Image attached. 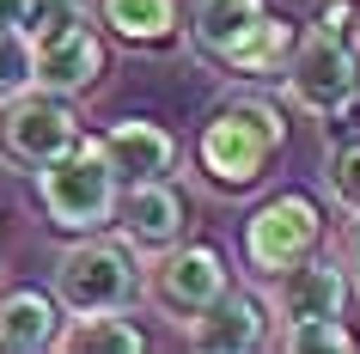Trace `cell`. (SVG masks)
<instances>
[{
    "mask_svg": "<svg viewBox=\"0 0 360 354\" xmlns=\"http://www.w3.org/2000/svg\"><path fill=\"white\" fill-rule=\"evenodd\" d=\"M287 147V122L269 98H226L195 134V165L214 196H245L263 184L269 159Z\"/></svg>",
    "mask_w": 360,
    "mask_h": 354,
    "instance_id": "cell-1",
    "label": "cell"
},
{
    "mask_svg": "<svg viewBox=\"0 0 360 354\" xmlns=\"http://www.w3.org/2000/svg\"><path fill=\"white\" fill-rule=\"evenodd\" d=\"M49 293L68 317H98V312H129L147 293V269L134 257L129 239H92L79 232V244H68L56 257Z\"/></svg>",
    "mask_w": 360,
    "mask_h": 354,
    "instance_id": "cell-2",
    "label": "cell"
},
{
    "mask_svg": "<svg viewBox=\"0 0 360 354\" xmlns=\"http://www.w3.org/2000/svg\"><path fill=\"white\" fill-rule=\"evenodd\" d=\"M116 189L122 184H116V165L104 153V134L98 141L79 134L74 153H61L37 171V202L56 232H98L116 214Z\"/></svg>",
    "mask_w": 360,
    "mask_h": 354,
    "instance_id": "cell-3",
    "label": "cell"
},
{
    "mask_svg": "<svg viewBox=\"0 0 360 354\" xmlns=\"http://www.w3.org/2000/svg\"><path fill=\"white\" fill-rule=\"evenodd\" d=\"M281 80H287V98H293L305 116L342 122V116L360 104V49L348 37H336V31L311 25V31L293 43Z\"/></svg>",
    "mask_w": 360,
    "mask_h": 354,
    "instance_id": "cell-4",
    "label": "cell"
},
{
    "mask_svg": "<svg viewBox=\"0 0 360 354\" xmlns=\"http://www.w3.org/2000/svg\"><path fill=\"white\" fill-rule=\"evenodd\" d=\"M79 116H74V98H56V92H31L0 104V165L13 171H31L37 177L49 159L79 147Z\"/></svg>",
    "mask_w": 360,
    "mask_h": 354,
    "instance_id": "cell-5",
    "label": "cell"
},
{
    "mask_svg": "<svg viewBox=\"0 0 360 354\" xmlns=\"http://www.w3.org/2000/svg\"><path fill=\"white\" fill-rule=\"evenodd\" d=\"M323 239V208L300 189H287L275 202H263L245 220V263L257 281H275L281 269H293L300 257H311Z\"/></svg>",
    "mask_w": 360,
    "mask_h": 354,
    "instance_id": "cell-6",
    "label": "cell"
},
{
    "mask_svg": "<svg viewBox=\"0 0 360 354\" xmlns=\"http://www.w3.org/2000/svg\"><path fill=\"white\" fill-rule=\"evenodd\" d=\"M232 287V269L226 257L214 251V244H171V251H159L147 269V293L153 305L171 317V324H190V317H202L214 305V299Z\"/></svg>",
    "mask_w": 360,
    "mask_h": 354,
    "instance_id": "cell-7",
    "label": "cell"
},
{
    "mask_svg": "<svg viewBox=\"0 0 360 354\" xmlns=\"http://www.w3.org/2000/svg\"><path fill=\"white\" fill-rule=\"evenodd\" d=\"M190 348H208V354H250V348H269L275 342V299L250 293V287H226L202 317L184 324Z\"/></svg>",
    "mask_w": 360,
    "mask_h": 354,
    "instance_id": "cell-8",
    "label": "cell"
},
{
    "mask_svg": "<svg viewBox=\"0 0 360 354\" xmlns=\"http://www.w3.org/2000/svg\"><path fill=\"white\" fill-rule=\"evenodd\" d=\"M116 232L134 244V251H171V244L190 232V208L177 196L171 177H147V184H122L116 189Z\"/></svg>",
    "mask_w": 360,
    "mask_h": 354,
    "instance_id": "cell-9",
    "label": "cell"
},
{
    "mask_svg": "<svg viewBox=\"0 0 360 354\" xmlns=\"http://www.w3.org/2000/svg\"><path fill=\"white\" fill-rule=\"evenodd\" d=\"M281 287H275V324H305V317H342L348 312V293L354 281L342 263H323L318 251L300 257L293 269H281Z\"/></svg>",
    "mask_w": 360,
    "mask_h": 354,
    "instance_id": "cell-10",
    "label": "cell"
},
{
    "mask_svg": "<svg viewBox=\"0 0 360 354\" xmlns=\"http://www.w3.org/2000/svg\"><path fill=\"white\" fill-rule=\"evenodd\" d=\"M37 92H56V98H79L86 86H98L104 74V31L98 25H79L56 43H37Z\"/></svg>",
    "mask_w": 360,
    "mask_h": 354,
    "instance_id": "cell-11",
    "label": "cell"
},
{
    "mask_svg": "<svg viewBox=\"0 0 360 354\" xmlns=\"http://www.w3.org/2000/svg\"><path fill=\"white\" fill-rule=\"evenodd\" d=\"M104 153H110V165H116V184H147V177H171L177 171V141H171V129L147 122V116L110 122L104 129Z\"/></svg>",
    "mask_w": 360,
    "mask_h": 354,
    "instance_id": "cell-12",
    "label": "cell"
},
{
    "mask_svg": "<svg viewBox=\"0 0 360 354\" xmlns=\"http://www.w3.org/2000/svg\"><path fill=\"white\" fill-rule=\"evenodd\" d=\"M61 342V305L56 293L13 287L0 293V354H43Z\"/></svg>",
    "mask_w": 360,
    "mask_h": 354,
    "instance_id": "cell-13",
    "label": "cell"
},
{
    "mask_svg": "<svg viewBox=\"0 0 360 354\" xmlns=\"http://www.w3.org/2000/svg\"><path fill=\"white\" fill-rule=\"evenodd\" d=\"M98 25H104V37L129 43V49H153V43L177 37L184 0H98Z\"/></svg>",
    "mask_w": 360,
    "mask_h": 354,
    "instance_id": "cell-14",
    "label": "cell"
},
{
    "mask_svg": "<svg viewBox=\"0 0 360 354\" xmlns=\"http://www.w3.org/2000/svg\"><path fill=\"white\" fill-rule=\"evenodd\" d=\"M263 13H269L263 0H190V6H184V31H190V43H195L202 61H220Z\"/></svg>",
    "mask_w": 360,
    "mask_h": 354,
    "instance_id": "cell-15",
    "label": "cell"
},
{
    "mask_svg": "<svg viewBox=\"0 0 360 354\" xmlns=\"http://www.w3.org/2000/svg\"><path fill=\"white\" fill-rule=\"evenodd\" d=\"M293 43H300V31H293V25L287 19H257L245 31V37L232 43L226 56L214 61V68H226V74H238V80H263V74H281L287 68V56H293Z\"/></svg>",
    "mask_w": 360,
    "mask_h": 354,
    "instance_id": "cell-16",
    "label": "cell"
},
{
    "mask_svg": "<svg viewBox=\"0 0 360 354\" xmlns=\"http://www.w3.org/2000/svg\"><path fill=\"white\" fill-rule=\"evenodd\" d=\"M56 348H74V354H141L147 348V336L122 324V312H98V317H74L68 330H61Z\"/></svg>",
    "mask_w": 360,
    "mask_h": 354,
    "instance_id": "cell-17",
    "label": "cell"
},
{
    "mask_svg": "<svg viewBox=\"0 0 360 354\" xmlns=\"http://www.w3.org/2000/svg\"><path fill=\"white\" fill-rule=\"evenodd\" d=\"M287 354H354L360 336L342 324V317H305V324H281L275 336Z\"/></svg>",
    "mask_w": 360,
    "mask_h": 354,
    "instance_id": "cell-18",
    "label": "cell"
},
{
    "mask_svg": "<svg viewBox=\"0 0 360 354\" xmlns=\"http://www.w3.org/2000/svg\"><path fill=\"white\" fill-rule=\"evenodd\" d=\"M37 86V56H31V37L25 25H6L0 31V104H13Z\"/></svg>",
    "mask_w": 360,
    "mask_h": 354,
    "instance_id": "cell-19",
    "label": "cell"
},
{
    "mask_svg": "<svg viewBox=\"0 0 360 354\" xmlns=\"http://www.w3.org/2000/svg\"><path fill=\"white\" fill-rule=\"evenodd\" d=\"M323 196L342 214H360V141L330 147V159H323Z\"/></svg>",
    "mask_w": 360,
    "mask_h": 354,
    "instance_id": "cell-20",
    "label": "cell"
},
{
    "mask_svg": "<svg viewBox=\"0 0 360 354\" xmlns=\"http://www.w3.org/2000/svg\"><path fill=\"white\" fill-rule=\"evenodd\" d=\"M336 263L348 269V281L360 287V214H348V232H342V244H336Z\"/></svg>",
    "mask_w": 360,
    "mask_h": 354,
    "instance_id": "cell-21",
    "label": "cell"
},
{
    "mask_svg": "<svg viewBox=\"0 0 360 354\" xmlns=\"http://www.w3.org/2000/svg\"><path fill=\"white\" fill-rule=\"evenodd\" d=\"M318 25H323V31H336V37H348V31H354V6H348V0H330Z\"/></svg>",
    "mask_w": 360,
    "mask_h": 354,
    "instance_id": "cell-22",
    "label": "cell"
},
{
    "mask_svg": "<svg viewBox=\"0 0 360 354\" xmlns=\"http://www.w3.org/2000/svg\"><path fill=\"white\" fill-rule=\"evenodd\" d=\"M31 13H37V0H0V31L6 25H31Z\"/></svg>",
    "mask_w": 360,
    "mask_h": 354,
    "instance_id": "cell-23",
    "label": "cell"
},
{
    "mask_svg": "<svg viewBox=\"0 0 360 354\" xmlns=\"http://www.w3.org/2000/svg\"><path fill=\"white\" fill-rule=\"evenodd\" d=\"M0 244H6V239H0Z\"/></svg>",
    "mask_w": 360,
    "mask_h": 354,
    "instance_id": "cell-24",
    "label": "cell"
},
{
    "mask_svg": "<svg viewBox=\"0 0 360 354\" xmlns=\"http://www.w3.org/2000/svg\"><path fill=\"white\" fill-rule=\"evenodd\" d=\"M354 49H360V43H354Z\"/></svg>",
    "mask_w": 360,
    "mask_h": 354,
    "instance_id": "cell-25",
    "label": "cell"
}]
</instances>
